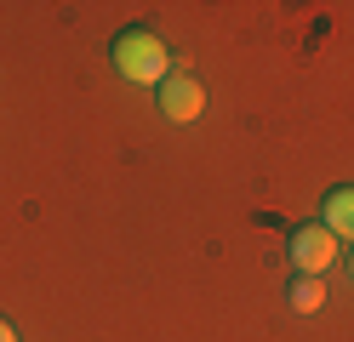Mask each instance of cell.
Returning <instances> with one entry per match:
<instances>
[{
	"instance_id": "obj_1",
	"label": "cell",
	"mask_w": 354,
	"mask_h": 342,
	"mask_svg": "<svg viewBox=\"0 0 354 342\" xmlns=\"http://www.w3.org/2000/svg\"><path fill=\"white\" fill-rule=\"evenodd\" d=\"M115 68H120V80H131V86H160L171 75V46L154 29H126L115 40Z\"/></svg>"
},
{
	"instance_id": "obj_2",
	"label": "cell",
	"mask_w": 354,
	"mask_h": 342,
	"mask_svg": "<svg viewBox=\"0 0 354 342\" xmlns=\"http://www.w3.org/2000/svg\"><path fill=\"white\" fill-rule=\"evenodd\" d=\"M292 263H297V274H326L331 263H337V234H331L326 222L292 228Z\"/></svg>"
},
{
	"instance_id": "obj_3",
	"label": "cell",
	"mask_w": 354,
	"mask_h": 342,
	"mask_svg": "<svg viewBox=\"0 0 354 342\" xmlns=\"http://www.w3.org/2000/svg\"><path fill=\"white\" fill-rule=\"evenodd\" d=\"M206 108V86L194 75H166L160 80V114L166 120H201Z\"/></svg>"
},
{
	"instance_id": "obj_4",
	"label": "cell",
	"mask_w": 354,
	"mask_h": 342,
	"mask_svg": "<svg viewBox=\"0 0 354 342\" xmlns=\"http://www.w3.org/2000/svg\"><path fill=\"white\" fill-rule=\"evenodd\" d=\"M320 222H326L337 240H354V182H343V189H331V194H326Z\"/></svg>"
},
{
	"instance_id": "obj_5",
	"label": "cell",
	"mask_w": 354,
	"mask_h": 342,
	"mask_svg": "<svg viewBox=\"0 0 354 342\" xmlns=\"http://www.w3.org/2000/svg\"><path fill=\"white\" fill-rule=\"evenodd\" d=\"M326 303V285H320V274H297V285H292V308L297 314H315Z\"/></svg>"
},
{
	"instance_id": "obj_6",
	"label": "cell",
	"mask_w": 354,
	"mask_h": 342,
	"mask_svg": "<svg viewBox=\"0 0 354 342\" xmlns=\"http://www.w3.org/2000/svg\"><path fill=\"white\" fill-rule=\"evenodd\" d=\"M0 342H17V331H12V319L0 314Z\"/></svg>"
},
{
	"instance_id": "obj_7",
	"label": "cell",
	"mask_w": 354,
	"mask_h": 342,
	"mask_svg": "<svg viewBox=\"0 0 354 342\" xmlns=\"http://www.w3.org/2000/svg\"><path fill=\"white\" fill-rule=\"evenodd\" d=\"M348 274H354V257H348Z\"/></svg>"
}]
</instances>
